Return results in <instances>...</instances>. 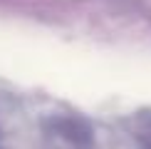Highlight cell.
<instances>
[{
  "label": "cell",
  "mask_w": 151,
  "mask_h": 149,
  "mask_svg": "<svg viewBox=\"0 0 151 149\" xmlns=\"http://www.w3.org/2000/svg\"><path fill=\"white\" fill-rule=\"evenodd\" d=\"M0 144H3V122H0Z\"/></svg>",
  "instance_id": "obj_3"
},
{
  "label": "cell",
  "mask_w": 151,
  "mask_h": 149,
  "mask_svg": "<svg viewBox=\"0 0 151 149\" xmlns=\"http://www.w3.org/2000/svg\"><path fill=\"white\" fill-rule=\"evenodd\" d=\"M42 149H97V132L92 122L77 112H47L37 122Z\"/></svg>",
  "instance_id": "obj_1"
},
{
  "label": "cell",
  "mask_w": 151,
  "mask_h": 149,
  "mask_svg": "<svg viewBox=\"0 0 151 149\" xmlns=\"http://www.w3.org/2000/svg\"><path fill=\"white\" fill-rule=\"evenodd\" d=\"M131 134L139 139V144L144 149H151V109H141L129 119Z\"/></svg>",
  "instance_id": "obj_2"
}]
</instances>
